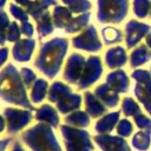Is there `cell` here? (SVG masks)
Masks as SVG:
<instances>
[{
    "instance_id": "6da1fadb",
    "label": "cell",
    "mask_w": 151,
    "mask_h": 151,
    "mask_svg": "<svg viewBox=\"0 0 151 151\" xmlns=\"http://www.w3.org/2000/svg\"><path fill=\"white\" fill-rule=\"evenodd\" d=\"M67 40L64 38H55L44 44L35 61L37 67L46 73L47 77H54L55 73L59 71L63 57L67 50Z\"/></svg>"
},
{
    "instance_id": "7a4b0ae2",
    "label": "cell",
    "mask_w": 151,
    "mask_h": 151,
    "mask_svg": "<svg viewBox=\"0 0 151 151\" xmlns=\"http://www.w3.org/2000/svg\"><path fill=\"white\" fill-rule=\"evenodd\" d=\"M0 96L7 101L32 109L26 98L25 90L21 86L19 74L12 65H8L0 73Z\"/></svg>"
},
{
    "instance_id": "3957f363",
    "label": "cell",
    "mask_w": 151,
    "mask_h": 151,
    "mask_svg": "<svg viewBox=\"0 0 151 151\" xmlns=\"http://www.w3.org/2000/svg\"><path fill=\"white\" fill-rule=\"evenodd\" d=\"M22 138L34 151H60L51 129L46 125H38L31 129Z\"/></svg>"
},
{
    "instance_id": "277c9868",
    "label": "cell",
    "mask_w": 151,
    "mask_h": 151,
    "mask_svg": "<svg viewBox=\"0 0 151 151\" xmlns=\"http://www.w3.org/2000/svg\"><path fill=\"white\" fill-rule=\"evenodd\" d=\"M129 11V0H98V20L100 22H120Z\"/></svg>"
},
{
    "instance_id": "5b68a950",
    "label": "cell",
    "mask_w": 151,
    "mask_h": 151,
    "mask_svg": "<svg viewBox=\"0 0 151 151\" xmlns=\"http://www.w3.org/2000/svg\"><path fill=\"white\" fill-rule=\"evenodd\" d=\"M63 134L66 139V146L68 151H92L93 146L90 142L86 131L74 130L67 126H61Z\"/></svg>"
},
{
    "instance_id": "8992f818",
    "label": "cell",
    "mask_w": 151,
    "mask_h": 151,
    "mask_svg": "<svg viewBox=\"0 0 151 151\" xmlns=\"http://www.w3.org/2000/svg\"><path fill=\"white\" fill-rule=\"evenodd\" d=\"M73 46L76 48H81L86 51H98L101 48V42L98 39L94 26H88L81 34L73 38Z\"/></svg>"
},
{
    "instance_id": "52a82bcc",
    "label": "cell",
    "mask_w": 151,
    "mask_h": 151,
    "mask_svg": "<svg viewBox=\"0 0 151 151\" xmlns=\"http://www.w3.org/2000/svg\"><path fill=\"white\" fill-rule=\"evenodd\" d=\"M25 11L31 14L35 21L47 11L50 6H57L55 0H15Z\"/></svg>"
},
{
    "instance_id": "ba28073f",
    "label": "cell",
    "mask_w": 151,
    "mask_h": 151,
    "mask_svg": "<svg viewBox=\"0 0 151 151\" xmlns=\"http://www.w3.org/2000/svg\"><path fill=\"white\" fill-rule=\"evenodd\" d=\"M101 73V65H100V59L96 55L91 57L87 60V65L85 67V73L84 76L80 78L79 80V88H85L87 87L90 84H92L96 79H98L100 77Z\"/></svg>"
},
{
    "instance_id": "9c48e42d",
    "label": "cell",
    "mask_w": 151,
    "mask_h": 151,
    "mask_svg": "<svg viewBox=\"0 0 151 151\" xmlns=\"http://www.w3.org/2000/svg\"><path fill=\"white\" fill-rule=\"evenodd\" d=\"M149 29H150L149 25L131 20L126 25V45H127V47H133L149 32Z\"/></svg>"
},
{
    "instance_id": "30bf717a",
    "label": "cell",
    "mask_w": 151,
    "mask_h": 151,
    "mask_svg": "<svg viewBox=\"0 0 151 151\" xmlns=\"http://www.w3.org/2000/svg\"><path fill=\"white\" fill-rule=\"evenodd\" d=\"M5 116L7 117V120H8V131L9 132L21 129L31 119V114L28 112L14 110V109H7L5 111Z\"/></svg>"
},
{
    "instance_id": "8fae6325",
    "label": "cell",
    "mask_w": 151,
    "mask_h": 151,
    "mask_svg": "<svg viewBox=\"0 0 151 151\" xmlns=\"http://www.w3.org/2000/svg\"><path fill=\"white\" fill-rule=\"evenodd\" d=\"M98 145L104 151H130V147L124 139L112 136H96L94 137Z\"/></svg>"
},
{
    "instance_id": "7c38bea8",
    "label": "cell",
    "mask_w": 151,
    "mask_h": 151,
    "mask_svg": "<svg viewBox=\"0 0 151 151\" xmlns=\"http://www.w3.org/2000/svg\"><path fill=\"white\" fill-rule=\"evenodd\" d=\"M84 67V57L80 54H72L67 61V66L65 70V79L70 83L77 81L80 77V72Z\"/></svg>"
},
{
    "instance_id": "4fadbf2b",
    "label": "cell",
    "mask_w": 151,
    "mask_h": 151,
    "mask_svg": "<svg viewBox=\"0 0 151 151\" xmlns=\"http://www.w3.org/2000/svg\"><path fill=\"white\" fill-rule=\"evenodd\" d=\"M35 41L32 39H24L17 42L13 47V57L18 61H28L34 50Z\"/></svg>"
},
{
    "instance_id": "5bb4252c",
    "label": "cell",
    "mask_w": 151,
    "mask_h": 151,
    "mask_svg": "<svg viewBox=\"0 0 151 151\" xmlns=\"http://www.w3.org/2000/svg\"><path fill=\"white\" fill-rule=\"evenodd\" d=\"M72 19H73L72 12L68 8L64 6H54V11L52 14V21L55 27L65 29L71 24Z\"/></svg>"
},
{
    "instance_id": "9a60e30c",
    "label": "cell",
    "mask_w": 151,
    "mask_h": 151,
    "mask_svg": "<svg viewBox=\"0 0 151 151\" xmlns=\"http://www.w3.org/2000/svg\"><path fill=\"white\" fill-rule=\"evenodd\" d=\"M126 61V54L125 51L122 47H114L107 51L106 53V64L109 67H119Z\"/></svg>"
},
{
    "instance_id": "2e32d148",
    "label": "cell",
    "mask_w": 151,
    "mask_h": 151,
    "mask_svg": "<svg viewBox=\"0 0 151 151\" xmlns=\"http://www.w3.org/2000/svg\"><path fill=\"white\" fill-rule=\"evenodd\" d=\"M107 81L111 84L112 87H114L119 92H124L129 88V79L125 77V73L123 71H117L114 73L109 74Z\"/></svg>"
},
{
    "instance_id": "e0dca14e",
    "label": "cell",
    "mask_w": 151,
    "mask_h": 151,
    "mask_svg": "<svg viewBox=\"0 0 151 151\" xmlns=\"http://www.w3.org/2000/svg\"><path fill=\"white\" fill-rule=\"evenodd\" d=\"M35 118L39 119V120L50 123L53 126L58 125V116H57L55 111L52 107H50L48 105H44L42 107H40L38 113H37V116H35Z\"/></svg>"
},
{
    "instance_id": "ac0fdd59",
    "label": "cell",
    "mask_w": 151,
    "mask_h": 151,
    "mask_svg": "<svg viewBox=\"0 0 151 151\" xmlns=\"http://www.w3.org/2000/svg\"><path fill=\"white\" fill-rule=\"evenodd\" d=\"M37 24H38V32H39L40 37H45L53 31L52 17L47 11L37 20Z\"/></svg>"
},
{
    "instance_id": "d6986e66",
    "label": "cell",
    "mask_w": 151,
    "mask_h": 151,
    "mask_svg": "<svg viewBox=\"0 0 151 151\" xmlns=\"http://www.w3.org/2000/svg\"><path fill=\"white\" fill-rule=\"evenodd\" d=\"M151 58V53L149 52V50L146 48L145 45H142L139 47H137V50H134L131 54V65L133 67L144 64L145 61H147Z\"/></svg>"
},
{
    "instance_id": "ffe728a7",
    "label": "cell",
    "mask_w": 151,
    "mask_h": 151,
    "mask_svg": "<svg viewBox=\"0 0 151 151\" xmlns=\"http://www.w3.org/2000/svg\"><path fill=\"white\" fill-rule=\"evenodd\" d=\"M96 93H97L98 97H100V98L104 100V103H105L107 106H110V107L116 106V104H117V101H118V96H117L116 93H111V91H110V88L106 86V84L101 85L100 87H97Z\"/></svg>"
},
{
    "instance_id": "44dd1931",
    "label": "cell",
    "mask_w": 151,
    "mask_h": 151,
    "mask_svg": "<svg viewBox=\"0 0 151 151\" xmlns=\"http://www.w3.org/2000/svg\"><path fill=\"white\" fill-rule=\"evenodd\" d=\"M67 5L72 13H86L91 9V2L88 0H61Z\"/></svg>"
},
{
    "instance_id": "7402d4cb",
    "label": "cell",
    "mask_w": 151,
    "mask_h": 151,
    "mask_svg": "<svg viewBox=\"0 0 151 151\" xmlns=\"http://www.w3.org/2000/svg\"><path fill=\"white\" fill-rule=\"evenodd\" d=\"M86 104H87L86 105L87 112L92 117H98L105 112V107L98 100H96L91 93H86Z\"/></svg>"
},
{
    "instance_id": "603a6c76",
    "label": "cell",
    "mask_w": 151,
    "mask_h": 151,
    "mask_svg": "<svg viewBox=\"0 0 151 151\" xmlns=\"http://www.w3.org/2000/svg\"><path fill=\"white\" fill-rule=\"evenodd\" d=\"M90 19V13L86 12L84 14H80L79 17H76L72 19L71 24L65 28V31L67 33H74V32H78L79 29H81L84 26L87 25V21Z\"/></svg>"
},
{
    "instance_id": "cb8c5ba5",
    "label": "cell",
    "mask_w": 151,
    "mask_h": 151,
    "mask_svg": "<svg viewBox=\"0 0 151 151\" xmlns=\"http://www.w3.org/2000/svg\"><path fill=\"white\" fill-rule=\"evenodd\" d=\"M119 118V113L118 112H113L112 114H109L106 116L105 118H103L100 122L97 123L96 125V130L100 133H104V132H107V131H111V129L113 127L116 120Z\"/></svg>"
},
{
    "instance_id": "d4e9b609",
    "label": "cell",
    "mask_w": 151,
    "mask_h": 151,
    "mask_svg": "<svg viewBox=\"0 0 151 151\" xmlns=\"http://www.w3.org/2000/svg\"><path fill=\"white\" fill-rule=\"evenodd\" d=\"M103 38L106 41V44H114V42H119L123 38L122 32L119 29H116L113 27H105L101 31Z\"/></svg>"
},
{
    "instance_id": "484cf974",
    "label": "cell",
    "mask_w": 151,
    "mask_h": 151,
    "mask_svg": "<svg viewBox=\"0 0 151 151\" xmlns=\"http://www.w3.org/2000/svg\"><path fill=\"white\" fill-rule=\"evenodd\" d=\"M133 146L139 150H146L150 144V133L149 132H138L132 142Z\"/></svg>"
},
{
    "instance_id": "4316f807",
    "label": "cell",
    "mask_w": 151,
    "mask_h": 151,
    "mask_svg": "<svg viewBox=\"0 0 151 151\" xmlns=\"http://www.w3.org/2000/svg\"><path fill=\"white\" fill-rule=\"evenodd\" d=\"M133 11L137 17L145 18L150 11V0H133Z\"/></svg>"
},
{
    "instance_id": "83f0119b",
    "label": "cell",
    "mask_w": 151,
    "mask_h": 151,
    "mask_svg": "<svg viewBox=\"0 0 151 151\" xmlns=\"http://www.w3.org/2000/svg\"><path fill=\"white\" fill-rule=\"evenodd\" d=\"M46 87H47V83L45 80H42V79H39L35 83V85H34V87L32 90V99H33V101L38 103V101L42 100Z\"/></svg>"
},
{
    "instance_id": "f1b7e54d",
    "label": "cell",
    "mask_w": 151,
    "mask_h": 151,
    "mask_svg": "<svg viewBox=\"0 0 151 151\" xmlns=\"http://www.w3.org/2000/svg\"><path fill=\"white\" fill-rule=\"evenodd\" d=\"M9 20L7 14L4 11H0V45L5 42L7 39V29L9 27Z\"/></svg>"
},
{
    "instance_id": "f546056e",
    "label": "cell",
    "mask_w": 151,
    "mask_h": 151,
    "mask_svg": "<svg viewBox=\"0 0 151 151\" xmlns=\"http://www.w3.org/2000/svg\"><path fill=\"white\" fill-rule=\"evenodd\" d=\"M66 122H70V124H74L78 126H86L88 124V117L84 112H76L68 116L66 118Z\"/></svg>"
},
{
    "instance_id": "4dcf8cb0",
    "label": "cell",
    "mask_w": 151,
    "mask_h": 151,
    "mask_svg": "<svg viewBox=\"0 0 151 151\" xmlns=\"http://www.w3.org/2000/svg\"><path fill=\"white\" fill-rule=\"evenodd\" d=\"M9 11H11L12 15H13L15 19H19V20L22 21V22L28 20V14H27V12H26L22 7H19V6L14 5V4H11Z\"/></svg>"
},
{
    "instance_id": "1f68e13d",
    "label": "cell",
    "mask_w": 151,
    "mask_h": 151,
    "mask_svg": "<svg viewBox=\"0 0 151 151\" xmlns=\"http://www.w3.org/2000/svg\"><path fill=\"white\" fill-rule=\"evenodd\" d=\"M123 110H124V112H125L126 116H131V114H134V113H140L138 105L131 98H125L124 99Z\"/></svg>"
},
{
    "instance_id": "d6a6232c",
    "label": "cell",
    "mask_w": 151,
    "mask_h": 151,
    "mask_svg": "<svg viewBox=\"0 0 151 151\" xmlns=\"http://www.w3.org/2000/svg\"><path fill=\"white\" fill-rule=\"evenodd\" d=\"M20 38V29L17 25V22H11L9 27L7 29V40L9 41H17Z\"/></svg>"
},
{
    "instance_id": "836d02e7",
    "label": "cell",
    "mask_w": 151,
    "mask_h": 151,
    "mask_svg": "<svg viewBox=\"0 0 151 151\" xmlns=\"http://www.w3.org/2000/svg\"><path fill=\"white\" fill-rule=\"evenodd\" d=\"M134 119L137 122V125L142 129H145L147 132L151 131V120L147 119L146 117H144L142 113H137V116H134Z\"/></svg>"
},
{
    "instance_id": "e575fe53",
    "label": "cell",
    "mask_w": 151,
    "mask_h": 151,
    "mask_svg": "<svg viewBox=\"0 0 151 151\" xmlns=\"http://www.w3.org/2000/svg\"><path fill=\"white\" fill-rule=\"evenodd\" d=\"M117 131H118V133L122 134V136H129V134L131 133V131H132V126H131L130 122H127L126 119H124V120H122V122L119 123V125L117 126Z\"/></svg>"
},
{
    "instance_id": "d590c367",
    "label": "cell",
    "mask_w": 151,
    "mask_h": 151,
    "mask_svg": "<svg viewBox=\"0 0 151 151\" xmlns=\"http://www.w3.org/2000/svg\"><path fill=\"white\" fill-rule=\"evenodd\" d=\"M21 72H22L24 81L27 84V86H29V84L35 79V74H34L31 70H28V68H22V70H21Z\"/></svg>"
},
{
    "instance_id": "8d00e7d4",
    "label": "cell",
    "mask_w": 151,
    "mask_h": 151,
    "mask_svg": "<svg viewBox=\"0 0 151 151\" xmlns=\"http://www.w3.org/2000/svg\"><path fill=\"white\" fill-rule=\"evenodd\" d=\"M21 32H22L25 35L31 37V35L33 34V26H32L28 21H24V22L21 24Z\"/></svg>"
},
{
    "instance_id": "74e56055",
    "label": "cell",
    "mask_w": 151,
    "mask_h": 151,
    "mask_svg": "<svg viewBox=\"0 0 151 151\" xmlns=\"http://www.w3.org/2000/svg\"><path fill=\"white\" fill-rule=\"evenodd\" d=\"M7 53H8V48L7 47H4L0 50V66L6 61L7 59Z\"/></svg>"
},
{
    "instance_id": "f35d334b",
    "label": "cell",
    "mask_w": 151,
    "mask_h": 151,
    "mask_svg": "<svg viewBox=\"0 0 151 151\" xmlns=\"http://www.w3.org/2000/svg\"><path fill=\"white\" fill-rule=\"evenodd\" d=\"M146 44H147V45L151 47V33H150V34L146 37Z\"/></svg>"
},
{
    "instance_id": "ab89813d",
    "label": "cell",
    "mask_w": 151,
    "mask_h": 151,
    "mask_svg": "<svg viewBox=\"0 0 151 151\" xmlns=\"http://www.w3.org/2000/svg\"><path fill=\"white\" fill-rule=\"evenodd\" d=\"M13 151H22V150H21L20 145H19L18 143H15V145H14V149H13Z\"/></svg>"
},
{
    "instance_id": "60d3db41",
    "label": "cell",
    "mask_w": 151,
    "mask_h": 151,
    "mask_svg": "<svg viewBox=\"0 0 151 151\" xmlns=\"http://www.w3.org/2000/svg\"><path fill=\"white\" fill-rule=\"evenodd\" d=\"M4 129V120H2V118L0 117V131Z\"/></svg>"
},
{
    "instance_id": "b9f144b4",
    "label": "cell",
    "mask_w": 151,
    "mask_h": 151,
    "mask_svg": "<svg viewBox=\"0 0 151 151\" xmlns=\"http://www.w3.org/2000/svg\"><path fill=\"white\" fill-rule=\"evenodd\" d=\"M5 2H6V0H0V8H1V7L5 5Z\"/></svg>"
},
{
    "instance_id": "7bdbcfd3",
    "label": "cell",
    "mask_w": 151,
    "mask_h": 151,
    "mask_svg": "<svg viewBox=\"0 0 151 151\" xmlns=\"http://www.w3.org/2000/svg\"><path fill=\"white\" fill-rule=\"evenodd\" d=\"M150 14H151V2H150Z\"/></svg>"
}]
</instances>
